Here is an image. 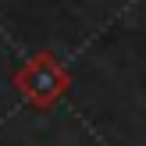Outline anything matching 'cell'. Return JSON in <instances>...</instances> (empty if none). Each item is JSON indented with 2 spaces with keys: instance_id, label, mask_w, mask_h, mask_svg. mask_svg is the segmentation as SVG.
Segmentation results:
<instances>
[{
  "instance_id": "1",
  "label": "cell",
  "mask_w": 146,
  "mask_h": 146,
  "mask_svg": "<svg viewBox=\"0 0 146 146\" xmlns=\"http://www.w3.org/2000/svg\"><path fill=\"white\" fill-rule=\"evenodd\" d=\"M61 82H64V75H61V68H57L50 57H36L32 64H29V71L21 75V86L25 89H39V96L46 100V96H54L57 89H61Z\"/></svg>"
}]
</instances>
